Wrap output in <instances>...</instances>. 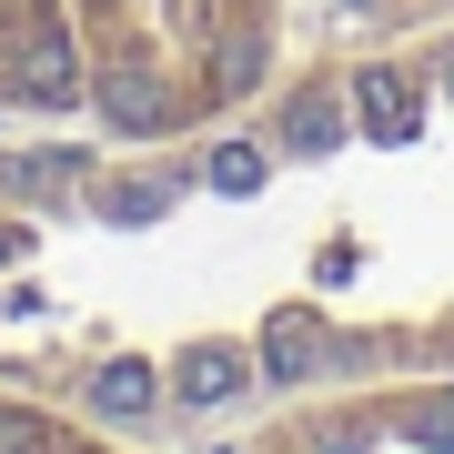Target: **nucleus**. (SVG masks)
Here are the masks:
<instances>
[{
  "label": "nucleus",
  "mask_w": 454,
  "mask_h": 454,
  "mask_svg": "<svg viewBox=\"0 0 454 454\" xmlns=\"http://www.w3.org/2000/svg\"><path fill=\"white\" fill-rule=\"evenodd\" d=\"M0 454H101V444L61 434V424H41V414H0Z\"/></svg>",
  "instance_id": "3"
},
{
  "label": "nucleus",
  "mask_w": 454,
  "mask_h": 454,
  "mask_svg": "<svg viewBox=\"0 0 454 454\" xmlns=\"http://www.w3.org/2000/svg\"><path fill=\"white\" fill-rule=\"evenodd\" d=\"M172 394H182V404H223V394H243V354H223V343H202V354H182Z\"/></svg>",
  "instance_id": "2"
},
{
  "label": "nucleus",
  "mask_w": 454,
  "mask_h": 454,
  "mask_svg": "<svg viewBox=\"0 0 454 454\" xmlns=\"http://www.w3.org/2000/svg\"><path fill=\"white\" fill-rule=\"evenodd\" d=\"M212 182H223V192H253V182H262V152L253 142H223V152H212Z\"/></svg>",
  "instance_id": "6"
},
{
  "label": "nucleus",
  "mask_w": 454,
  "mask_h": 454,
  "mask_svg": "<svg viewBox=\"0 0 454 454\" xmlns=\"http://www.w3.org/2000/svg\"><path fill=\"white\" fill-rule=\"evenodd\" d=\"M273 61V0H0V101L71 112L112 131H162L243 101Z\"/></svg>",
  "instance_id": "1"
},
{
  "label": "nucleus",
  "mask_w": 454,
  "mask_h": 454,
  "mask_svg": "<svg viewBox=\"0 0 454 454\" xmlns=\"http://www.w3.org/2000/svg\"><path fill=\"white\" fill-rule=\"evenodd\" d=\"M333 131H343V121H333V91H303V101H293V121H283V142H293V152H324Z\"/></svg>",
  "instance_id": "4"
},
{
  "label": "nucleus",
  "mask_w": 454,
  "mask_h": 454,
  "mask_svg": "<svg viewBox=\"0 0 454 454\" xmlns=\"http://www.w3.org/2000/svg\"><path fill=\"white\" fill-rule=\"evenodd\" d=\"M101 414H121V424L152 414V373L142 364H112V373H101Z\"/></svg>",
  "instance_id": "5"
}]
</instances>
